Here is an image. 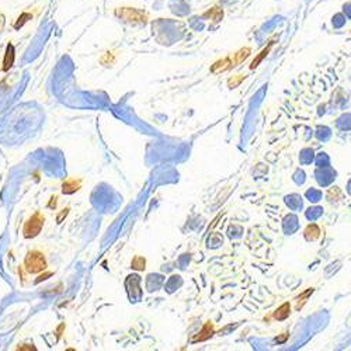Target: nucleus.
I'll use <instances>...</instances> for the list:
<instances>
[{
  "label": "nucleus",
  "mask_w": 351,
  "mask_h": 351,
  "mask_svg": "<svg viewBox=\"0 0 351 351\" xmlns=\"http://www.w3.org/2000/svg\"><path fill=\"white\" fill-rule=\"evenodd\" d=\"M290 314H291V305L288 302H285L274 312V319H277V321H285L290 316Z\"/></svg>",
  "instance_id": "obj_11"
},
{
  "label": "nucleus",
  "mask_w": 351,
  "mask_h": 351,
  "mask_svg": "<svg viewBox=\"0 0 351 351\" xmlns=\"http://www.w3.org/2000/svg\"><path fill=\"white\" fill-rule=\"evenodd\" d=\"M132 269L138 270V271H143L146 269V260L143 259L142 256H135L132 259V263H131Z\"/></svg>",
  "instance_id": "obj_14"
},
{
  "label": "nucleus",
  "mask_w": 351,
  "mask_h": 351,
  "mask_svg": "<svg viewBox=\"0 0 351 351\" xmlns=\"http://www.w3.org/2000/svg\"><path fill=\"white\" fill-rule=\"evenodd\" d=\"M312 292H314V288H308L307 291L304 292V294H302V295H301V297L297 299V301H298V304H297V309H301V308L304 307V304H305V299H307L308 297L312 294Z\"/></svg>",
  "instance_id": "obj_17"
},
{
  "label": "nucleus",
  "mask_w": 351,
  "mask_h": 351,
  "mask_svg": "<svg viewBox=\"0 0 351 351\" xmlns=\"http://www.w3.org/2000/svg\"><path fill=\"white\" fill-rule=\"evenodd\" d=\"M202 17L204 18H209V20H212L214 22H218L221 21L222 17H224V10L221 7H211L205 13H202Z\"/></svg>",
  "instance_id": "obj_10"
},
{
  "label": "nucleus",
  "mask_w": 351,
  "mask_h": 351,
  "mask_svg": "<svg viewBox=\"0 0 351 351\" xmlns=\"http://www.w3.org/2000/svg\"><path fill=\"white\" fill-rule=\"evenodd\" d=\"M49 276H52V273H46V274H44V276H41L39 278H38L37 281H35V283H39L41 280H46V277H49Z\"/></svg>",
  "instance_id": "obj_20"
},
{
  "label": "nucleus",
  "mask_w": 351,
  "mask_h": 351,
  "mask_svg": "<svg viewBox=\"0 0 351 351\" xmlns=\"http://www.w3.org/2000/svg\"><path fill=\"white\" fill-rule=\"evenodd\" d=\"M24 267L30 274H38L44 271L46 269V260H45L44 254L37 250L28 252L24 260Z\"/></svg>",
  "instance_id": "obj_2"
},
{
  "label": "nucleus",
  "mask_w": 351,
  "mask_h": 351,
  "mask_svg": "<svg viewBox=\"0 0 351 351\" xmlns=\"http://www.w3.org/2000/svg\"><path fill=\"white\" fill-rule=\"evenodd\" d=\"M82 186V181L76 179H67L62 184V193L63 194H73Z\"/></svg>",
  "instance_id": "obj_6"
},
{
  "label": "nucleus",
  "mask_w": 351,
  "mask_h": 351,
  "mask_svg": "<svg viewBox=\"0 0 351 351\" xmlns=\"http://www.w3.org/2000/svg\"><path fill=\"white\" fill-rule=\"evenodd\" d=\"M67 212H69V208L63 209V211L60 212L59 215H58V218H56V221H58V224H60V222H62V219H63V218H65V217H66Z\"/></svg>",
  "instance_id": "obj_18"
},
{
  "label": "nucleus",
  "mask_w": 351,
  "mask_h": 351,
  "mask_svg": "<svg viewBox=\"0 0 351 351\" xmlns=\"http://www.w3.org/2000/svg\"><path fill=\"white\" fill-rule=\"evenodd\" d=\"M287 337H288V335H287V333H284V336L277 337L276 340H277V342H278V343H284L285 340H287Z\"/></svg>",
  "instance_id": "obj_19"
},
{
  "label": "nucleus",
  "mask_w": 351,
  "mask_h": 351,
  "mask_svg": "<svg viewBox=\"0 0 351 351\" xmlns=\"http://www.w3.org/2000/svg\"><path fill=\"white\" fill-rule=\"evenodd\" d=\"M51 200H52V201L49 202V205H48L49 208H52V207H55V205H56V197H52Z\"/></svg>",
  "instance_id": "obj_21"
},
{
  "label": "nucleus",
  "mask_w": 351,
  "mask_h": 351,
  "mask_svg": "<svg viewBox=\"0 0 351 351\" xmlns=\"http://www.w3.org/2000/svg\"><path fill=\"white\" fill-rule=\"evenodd\" d=\"M250 48H242V49H239L236 53H233L231 56V60H232V66H238L239 63H242V62H245V59H247L249 56H250Z\"/></svg>",
  "instance_id": "obj_8"
},
{
  "label": "nucleus",
  "mask_w": 351,
  "mask_h": 351,
  "mask_svg": "<svg viewBox=\"0 0 351 351\" xmlns=\"http://www.w3.org/2000/svg\"><path fill=\"white\" fill-rule=\"evenodd\" d=\"M319 236H321V229L318 228V225H308L307 229H305V238L308 240H316Z\"/></svg>",
  "instance_id": "obj_12"
},
{
  "label": "nucleus",
  "mask_w": 351,
  "mask_h": 351,
  "mask_svg": "<svg viewBox=\"0 0 351 351\" xmlns=\"http://www.w3.org/2000/svg\"><path fill=\"white\" fill-rule=\"evenodd\" d=\"M271 46H273V42H270L269 46H266V48L263 49L262 52L259 53V55H257V56L254 58L253 62L250 63V69H254V67H257L259 65H260V63H262L263 59H264V58H266V56L269 55L270 51H271Z\"/></svg>",
  "instance_id": "obj_13"
},
{
  "label": "nucleus",
  "mask_w": 351,
  "mask_h": 351,
  "mask_svg": "<svg viewBox=\"0 0 351 351\" xmlns=\"http://www.w3.org/2000/svg\"><path fill=\"white\" fill-rule=\"evenodd\" d=\"M231 67H232L231 56H226V58H224V59L215 62V63L211 66V72H212V73H221V72H225V70H228V69H231Z\"/></svg>",
  "instance_id": "obj_9"
},
{
  "label": "nucleus",
  "mask_w": 351,
  "mask_h": 351,
  "mask_svg": "<svg viewBox=\"0 0 351 351\" xmlns=\"http://www.w3.org/2000/svg\"><path fill=\"white\" fill-rule=\"evenodd\" d=\"M115 15L122 21L128 24H146L148 15L143 10L134 7H118L115 8Z\"/></svg>",
  "instance_id": "obj_1"
},
{
  "label": "nucleus",
  "mask_w": 351,
  "mask_h": 351,
  "mask_svg": "<svg viewBox=\"0 0 351 351\" xmlns=\"http://www.w3.org/2000/svg\"><path fill=\"white\" fill-rule=\"evenodd\" d=\"M14 58H15V53H14V46L11 44L7 45V48H6V53H4V59H3V70L4 72H7L10 67L13 66V63H14Z\"/></svg>",
  "instance_id": "obj_7"
},
{
  "label": "nucleus",
  "mask_w": 351,
  "mask_h": 351,
  "mask_svg": "<svg viewBox=\"0 0 351 351\" xmlns=\"http://www.w3.org/2000/svg\"><path fill=\"white\" fill-rule=\"evenodd\" d=\"M32 18V15L30 14V13H22L18 18H17V21L14 22V28L15 30H18V28H21L22 25L25 24V22L28 21V20H31Z\"/></svg>",
  "instance_id": "obj_15"
},
{
  "label": "nucleus",
  "mask_w": 351,
  "mask_h": 351,
  "mask_svg": "<svg viewBox=\"0 0 351 351\" xmlns=\"http://www.w3.org/2000/svg\"><path fill=\"white\" fill-rule=\"evenodd\" d=\"M243 79H245V76L243 75H236V76H233V77H231V79L228 80V86H229V89H235V87H238L240 83L243 82Z\"/></svg>",
  "instance_id": "obj_16"
},
{
  "label": "nucleus",
  "mask_w": 351,
  "mask_h": 351,
  "mask_svg": "<svg viewBox=\"0 0 351 351\" xmlns=\"http://www.w3.org/2000/svg\"><path fill=\"white\" fill-rule=\"evenodd\" d=\"M42 226H44V217H42L41 212H35L24 225V229H22L24 238L32 239V238L38 236L41 229H42Z\"/></svg>",
  "instance_id": "obj_3"
},
{
  "label": "nucleus",
  "mask_w": 351,
  "mask_h": 351,
  "mask_svg": "<svg viewBox=\"0 0 351 351\" xmlns=\"http://www.w3.org/2000/svg\"><path fill=\"white\" fill-rule=\"evenodd\" d=\"M212 335H214V325H212L211 322H207V323L204 325V328L201 329V332H200V333L193 339V342H194V343H198V342H205V340L211 339Z\"/></svg>",
  "instance_id": "obj_5"
},
{
  "label": "nucleus",
  "mask_w": 351,
  "mask_h": 351,
  "mask_svg": "<svg viewBox=\"0 0 351 351\" xmlns=\"http://www.w3.org/2000/svg\"><path fill=\"white\" fill-rule=\"evenodd\" d=\"M129 278H131V281H132V284L131 285V283H125V285H127V288H132L134 287L135 290L132 291V290H128V294H129V299L131 301H134V302H138L139 299L142 298V290H141V287H139V283H141V280H139V277L138 276H129Z\"/></svg>",
  "instance_id": "obj_4"
}]
</instances>
